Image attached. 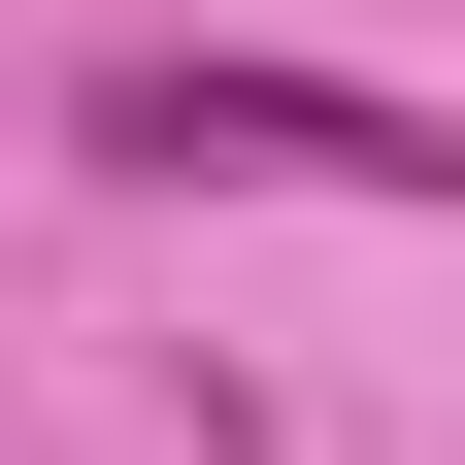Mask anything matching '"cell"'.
I'll return each instance as SVG.
<instances>
[{
	"mask_svg": "<svg viewBox=\"0 0 465 465\" xmlns=\"http://www.w3.org/2000/svg\"><path fill=\"white\" fill-rule=\"evenodd\" d=\"M100 166H134V200H465V100L266 67V34H166V67H100Z\"/></svg>",
	"mask_w": 465,
	"mask_h": 465,
	"instance_id": "cell-1",
	"label": "cell"
}]
</instances>
